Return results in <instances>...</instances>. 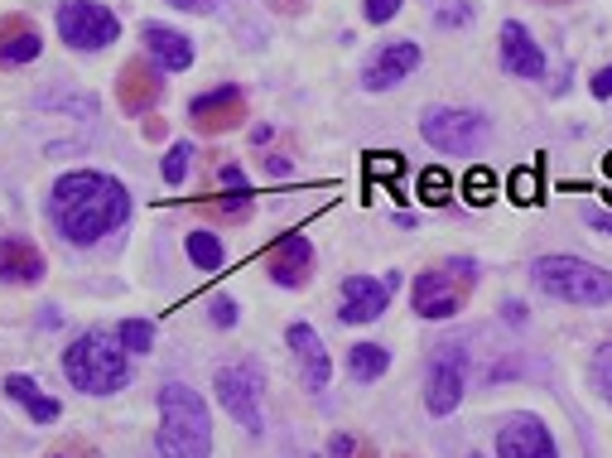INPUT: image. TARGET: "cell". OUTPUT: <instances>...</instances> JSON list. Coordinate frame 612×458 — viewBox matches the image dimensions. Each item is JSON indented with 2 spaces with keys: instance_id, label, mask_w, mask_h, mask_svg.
I'll return each mask as SVG.
<instances>
[{
  "instance_id": "obj_22",
  "label": "cell",
  "mask_w": 612,
  "mask_h": 458,
  "mask_svg": "<svg viewBox=\"0 0 612 458\" xmlns=\"http://www.w3.org/2000/svg\"><path fill=\"white\" fill-rule=\"evenodd\" d=\"M386 371H390V347L386 343H352L348 347V377L352 381L372 386V381H382Z\"/></svg>"
},
{
  "instance_id": "obj_19",
  "label": "cell",
  "mask_w": 612,
  "mask_h": 458,
  "mask_svg": "<svg viewBox=\"0 0 612 458\" xmlns=\"http://www.w3.org/2000/svg\"><path fill=\"white\" fill-rule=\"evenodd\" d=\"M44 251L30 237H0V285H39L44 280Z\"/></svg>"
},
{
  "instance_id": "obj_12",
  "label": "cell",
  "mask_w": 612,
  "mask_h": 458,
  "mask_svg": "<svg viewBox=\"0 0 612 458\" xmlns=\"http://www.w3.org/2000/svg\"><path fill=\"white\" fill-rule=\"evenodd\" d=\"M400 285V275L396 271H386V280H376V275H348L342 280V309H338V319L342 323H376L386 313L390 305V289Z\"/></svg>"
},
{
  "instance_id": "obj_17",
  "label": "cell",
  "mask_w": 612,
  "mask_h": 458,
  "mask_svg": "<svg viewBox=\"0 0 612 458\" xmlns=\"http://www.w3.org/2000/svg\"><path fill=\"white\" fill-rule=\"evenodd\" d=\"M497 54H501V68L511 72V78H525V82H541L545 78V54L541 44L531 39V30H525L521 20H507L497 34Z\"/></svg>"
},
{
  "instance_id": "obj_15",
  "label": "cell",
  "mask_w": 612,
  "mask_h": 458,
  "mask_svg": "<svg viewBox=\"0 0 612 458\" xmlns=\"http://www.w3.org/2000/svg\"><path fill=\"white\" fill-rule=\"evenodd\" d=\"M497 458H559V449L541 415H511L497 430Z\"/></svg>"
},
{
  "instance_id": "obj_10",
  "label": "cell",
  "mask_w": 612,
  "mask_h": 458,
  "mask_svg": "<svg viewBox=\"0 0 612 458\" xmlns=\"http://www.w3.org/2000/svg\"><path fill=\"white\" fill-rule=\"evenodd\" d=\"M189 121L203 136H227V130H237L247 121V92L231 88V82H223L213 92H199L189 102Z\"/></svg>"
},
{
  "instance_id": "obj_38",
  "label": "cell",
  "mask_w": 612,
  "mask_h": 458,
  "mask_svg": "<svg viewBox=\"0 0 612 458\" xmlns=\"http://www.w3.org/2000/svg\"><path fill=\"white\" fill-rule=\"evenodd\" d=\"M589 227H598V232H612V213H589Z\"/></svg>"
},
{
  "instance_id": "obj_9",
  "label": "cell",
  "mask_w": 612,
  "mask_h": 458,
  "mask_svg": "<svg viewBox=\"0 0 612 458\" xmlns=\"http://www.w3.org/2000/svg\"><path fill=\"white\" fill-rule=\"evenodd\" d=\"M487 130H492V121L483 112H463V106H430L420 116V136L439 154H473L487 140Z\"/></svg>"
},
{
  "instance_id": "obj_33",
  "label": "cell",
  "mask_w": 612,
  "mask_h": 458,
  "mask_svg": "<svg viewBox=\"0 0 612 458\" xmlns=\"http://www.w3.org/2000/svg\"><path fill=\"white\" fill-rule=\"evenodd\" d=\"M511 198L517 203H535L541 193H535V169H521L517 179H511Z\"/></svg>"
},
{
  "instance_id": "obj_1",
  "label": "cell",
  "mask_w": 612,
  "mask_h": 458,
  "mask_svg": "<svg viewBox=\"0 0 612 458\" xmlns=\"http://www.w3.org/2000/svg\"><path fill=\"white\" fill-rule=\"evenodd\" d=\"M131 217V193L121 179L102 169H72L54 188H48V222L68 247H97L126 227Z\"/></svg>"
},
{
  "instance_id": "obj_20",
  "label": "cell",
  "mask_w": 612,
  "mask_h": 458,
  "mask_svg": "<svg viewBox=\"0 0 612 458\" xmlns=\"http://www.w3.org/2000/svg\"><path fill=\"white\" fill-rule=\"evenodd\" d=\"M140 39H145V54H150L159 68H169V72L193 68V39H189V34H179L174 24L145 20L140 24Z\"/></svg>"
},
{
  "instance_id": "obj_14",
  "label": "cell",
  "mask_w": 612,
  "mask_h": 458,
  "mask_svg": "<svg viewBox=\"0 0 612 458\" xmlns=\"http://www.w3.org/2000/svg\"><path fill=\"white\" fill-rule=\"evenodd\" d=\"M265 275L280 285V289H304L314 280V247L304 232H285L271 241L265 251Z\"/></svg>"
},
{
  "instance_id": "obj_41",
  "label": "cell",
  "mask_w": 612,
  "mask_h": 458,
  "mask_svg": "<svg viewBox=\"0 0 612 458\" xmlns=\"http://www.w3.org/2000/svg\"><path fill=\"white\" fill-rule=\"evenodd\" d=\"M473 458H477V454H473Z\"/></svg>"
},
{
  "instance_id": "obj_18",
  "label": "cell",
  "mask_w": 612,
  "mask_h": 458,
  "mask_svg": "<svg viewBox=\"0 0 612 458\" xmlns=\"http://www.w3.org/2000/svg\"><path fill=\"white\" fill-rule=\"evenodd\" d=\"M44 54V30L30 15H0V68H30Z\"/></svg>"
},
{
  "instance_id": "obj_39",
  "label": "cell",
  "mask_w": 612,
  "mask_h": 458,
  "mask_svg": "<svg viewBox=\"0 0 612 458\" xmlns=\"http://www.w3.org/2000/svg\"><path fill=\"white\" fill-rule=\"evenodd\" d=\"M507 319L511 323H525V305H507Z\"/></svg>"
},
{
  "instance_id": "obj_30",
  "label": "cell",
  "mask_w": 612,
  "mask_h": 458,
  "mask_svg": "<svg viewBox=\"0 0 612 458\" xmlns=\"http://www.w3.org/2000/svg\"><path fill=\"white\" fill-rule=\"evenodd\" d=\"M207 319H213L217 329H231V323L241 319L237 299H231V295H213V299H207Z\"/></svg>"
},
{
  "instance_id": "obj_4",
  "label": "cell",
  "mask_w": 612,
  "mask_h": 458,
  "mask_svg": "<svg viewBox=\"0 0 612 458\" xmlns=\"http://www.w3.org/2000/svg\"><path fill=\"white\" fill-rule=\"evenodd\" d=\"M531 285L541 295L559 299V305H579V309L612 305V271L579 256H541L531 265Z\"/></svg>"
},
{
  "instance_id": "obj_35",
  "label": "cell",
  "mask_w": 612,
  "mask_h": 458,
  "mask_svg": "<svg viewBox=\"0 0 612 458\" xmlns=\"http://www.w3.org/2000/svg\"><path fill=\"white\" fill-rule=\"evenodd\" d=\"M593 96H598V102H608V96H612V64H608V68H598V78H593Z\"/></svg>"
},
{
  "instance_id": "obj_8",
  "label": "cell",
  "mask_w": 612,
  "mask_h": 458,
  "mask_svg": "<svg viewBox=\"0 0 612 458\" xmlns=\"http://www.w3.org/2000/svg\"><path fill=\"white\" fill-rule=\"evenodd\" d=\"M217 386V401L231 420H237L247 434H261L265 430V381H261V367L256 362H237V367H223L213 377Z\"/></svg>"
},
{
  "instance_id": "obj_2",
  "label": "cell",
  "mask_w": 612,
  "mask_h": 458,
  "mask_svg": "<svg viewBox=\"0 0 612 458\" xmlns=\"http://www.w3.org/2000/svg\"><path fill=\"white\" fill-rule=\"evenodd\" d=\"M159 458H213V415L193 386H159Z\"/></svg>"
},
{
  "instance_id": "obj_27",
  "label": "cell",
  "mask_w": 612,
  "mask_h": 458,
  "mask_svg": "<svg viewBox=\"0 0 612 458\" xmlns=\"http://www.w3.org/2000/svg\"><path fill=\"white\" fill-rule=\"evenodd\" d=\"M420 198L430 203V208H444V203L454 198V179H449L444 169H424L420 174Z\"/></svg>"
},
{
  "instance_id": "obj_34",
  "label": "cell",
  "mask_w": 612,
  "mask_h": 458,
  "mask_svg": "<svg viewBox=\"0 0 612 458\" xmlns=\"http://www.w3.org/2000/svg\"><path fill=\"white\" fill-rule=\"evenodd\" d=\"M217 179H223L231 193H251V188H247V174H241L237 164H223V169H217Z\"/></svg>"
},
{
  "instance_id": "obj_3",
  "label": "cell",
  "mask_w": 612,
  "mask_h": 458,
  "mask_svg": "<svg viewBox=\"0 0 612 458\" xmlns=\"http://www.w3.org/2000/svg\"><path fill=\"white\" fill-rule=\"evenodd\" d=\"M64 377L82 396H116L121 386H131V353L121 347L116 333H78L64 347Z\"/></svg>"
},
{
  "instance_id": "obj_26",
  "label": "cell",
  "mask_w": 612,
  "mask_h": 458,
  "mask_svg": "<svg viewBox=\"0 0 612 458\" xmlns=\"http://www.w3.org/2000/svg\"><path fill=\"white\" fill-rule=\"evenodd\" d=\"M189 164H193V145H189V140H174V145L165 150V164H159V174H165L169 188H179L183 179H189Z\"/></svg>"
},
{
  "instance_id": "obj_32",
  "label": "cell",
  "mask_w": 612,
  "mask_h": 458,
  "mask_svg": "<svg viewBox=\"0 0 612 458\" xmlns=\"http://www.w3.org/2000/svg\"><path fill=\"white\" fill-rule=\"evenodd\" d=\"M400 5H406V0H362V10H366L372 24H390L400 15Z\"/></svg>"
},
{
  "instance_id": "obj_23",
  "label": "cell",
  "mask_w": 612,
  "mask_h": 458,
  "mask_svg": "<svg viewBox=\"0 0 612 458\" xmlns=\"http://www.w3.org/2000/svg\"><path fill=\"white\" fill-rule=\"evenodd\" d=\"M183 251H189V261L199 265V271H223V261H227L223 241H217L213 232H203V227H193V232L183 237Z\"/></svg>"
},
{
  "instance_id": "obj_11",
  "label": "cell",
  "mask_w": 612,
  "mask_h": 458,
  "mask_svg": "<svg viewBox=\"0 0 612 458\" xmlns=\"http://www.w3.org/2000/svg\"><path fill=\"white\" fill-rule=\"evenodd\" d=\"M420 64H424V48L415 44V39H386L372 58H366V68H362V88H366V92L400 88V82H406Z\"/></svg>"
},
{
  "instance_id": "obj_29",
  "label": "cell",
  "mask_w": 612,
  "mask_h": 458,
  "mask_svg": "<svg viewBox=\"0 0 612 458\" xmlns=\"http://www.w3.org/2000/svg\"><path fill=\"white\" fill-rule=\"evenodd\" d=\"M593 386H598V396H603V401H612V343H603L593 353Z\"/></svg>"
},
{
  "instance_id": "obj_7",
  "label": "cell",
  "mask_w": 612,
  "mask_h": 458,
  "mask_svg": "<svg viewBox=\"0 0 612 458\" xmlns=\"http://www.w3.org/2000/svg\"><path fill=\"white\" fill-rule=\"evenodd\" d=\"M463 391H468V353L458 337H444L424 362V405H430V415H454L463 405Z\"/></svg>"
},
{
  "instance_id": "obj_31",
  "label": "cell",
  "mask_w": 612,
  "mask_h": 458,
  "mask_svg": "<svg viewBox=\"0 0 612 458\" xmlns=\"http://www.w3.org/2000/svg\"><path fill=\"white\" fill-rule=\"evenodd\" d=\"M492 188H497L492 169H473V174H468V184H463V193H468V203H492Z\"/></svg>"
},
{
  "instance_id": "obj_40",
  "label": "cell",
  "mask_w": 612,
  "mask_h": 458,
  "mask_svg": "<svg viewBox=\"0 0 612 458\" xmlns=\"http://www.w3.org/2000/svg\"><path fill=\"white\" fill-rule=\"evenodd\" d=\"M54 458H64V454H54Z\"/></svg>"
},
{
  "instance_id": "obj_28",
  "label": "cell",
  "mask_w": 612,
  "mask_h": 458,
  "mask_svg": "<svg viewBox=\"0 0 612 458\" xmlns=\"http://www.w3.org/2000/svg\"><path fill=\"white\" fill-rule=\"evenodd\" d=\"M328 458H376L372 454V444L362 439V434H333V439H328Z\"/></svg>"
},
{
  "instance_id": "obj_37",
  "label": "cell",
  "mask_w": 612,
  "mask_h": 458,
  "mask_svg": "<svg viewBox=\"0 0 612 458\" xmlns=\"http://www.w3.org/2000/svg\"><path fill=\"white\" fill-rule=\"evenodd\" d=\"M271 5L280 10V15H299V10H304V0H271Z\"/></svg>"
},
{
  "instance_id": "obj_5",
  "label": "cell",
  "mask_w": 612,
  "mask_h": 458,
  "mask_svg": "<svg viewBox=\"0 0 612 458\" xmlns=\"http://www.w3.org/2000/svg\"><path fill=\"white\" fill-rule=\"evenodd\" d=\"M473 285H477V261L473 256H449V261H439V265H430V271L415 275L410 305H415L420 319H434V323L454 319V313L468 305Z\"/></svg>"
},
{
  "instance_id": "obj_16",
  "label": "cell",
  "mask_w": 612,
  "mask_h": 458,
  "mask_svg": "<svg viewBox=\"0 0 612 458\" xmlns=\"http://www.w3.org/2000/svg\"><path fill=\"white\" fill-rule=\"evenodd\" d=\"M285 343H290V357H295V367H299L304 386H309L314 396H318V391H328L333 362H328V347H324V337H318L314 323H290V329H285Z\"/></svg>"
},
{
  "instance_id": "obj_13",
  "label": "cell",
  "mask_w": 612,
  "mask_h": 458,
  "mask_svg": "<svg viewBox=\"0 0 612 458\" xmlns=\"http://www.w3.org/2000/svg\"><path fill=\"white\" fill-rule=\"evenodd\" d=\"M116 102L126 116H145L165 102V72H159L155 58H131L116 78Z\"/></svg>"
},
{
  "instance_id": "obj_21",
  "label": "cell",
  "mask_w": 612,
  "mask_h": 458,
  "mask_svg": "<svg viewBox=\"0 0 612 458\" xmlns=\"http://www.w3.org/2000/svg\"><path fill=\"white\" fill-rule=\"evenodd\" d=\"M0 391H5L10 401H20V405H24V415H30L34 425H54V420L64 415V405H58L48 391H39V381L24 377V371H10V377L0 381Z\"/></svg>"
},
{
  "instance_id": "obj_25",
  "label": "cell",
  "mask_w": 612,
  "mask_h": 458,
  "mask_svg": "<svg viewBox=\"0 0 612 458\" xmlns=\"http://www.w3.org/2000/svg\"><path fill=\"white\" fill-rule=\"evenodd\" d=\"M430 10H434L439 30H468V24L477 20V10L468 5V0H430Z\"/></svg>"
},
{
  "instance_id": "obj_36",
  "label": "cell",
  "mask_w": 612,
  "mask_h": 458,
  "mask_svg": "<svg viewBox=\"0 0 612 458\" xmlns=\"http://www.w3.org/2000/svg\"><path fill=\"white\" fill-rule=\"evenodd\" d=\"M169 5H174V10H199V15H203V10H213V0H169Z\"/></svg>"
},
{
  "instance_id": "obj_24",
  "label": "cell",
  "mask_w": 612,
  "mask_h": 458,
  "mask_svg": "<svg viewBox=\"0 0 612 458\" xmlns=\"http://www.w3.org/2000/svg\"><path fill=\"white\" fill-rule=\"evenodd\" d=\"M116 337H121V347H126L131 357L150 353V347H155V323L150 319H121L116 323Z\"/></svg>"
},
{
  "instance_id": "obj_6",
  "label": "cell",
  "mask_w": 612,
  "mask_h": 458,
  "mask_svg": "<svg viewBox=\"0 0 612 458\" xmlns=\"http://www.w3.org/2000/svg\"><path fill=\"white\" fill-rule=\"evenodd\" d=\"M58 39L72 54H102L121 39V15L102 0H58Z\"/></svg>"
}]
</instances>
